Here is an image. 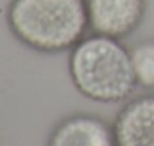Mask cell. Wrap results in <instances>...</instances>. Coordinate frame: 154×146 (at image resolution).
<instances>
[{"label": "cell", "mask_w": 154, "mask_h": 146, "mask_svg": "<svg viewBox=\"0 0 154 146\" xmlns=\"http://www.w3.org/2000/svg\"><path fill=\"white\" fill-rule=\"evenodd\" d=\"M67 69L76 91L97 103H121L138 87L130 49L115 37L87 34L70 49Z\"/></svg>", "instance_id": "cell-1"}, {"label": "cell", "mask_w": 154, "mask_h": 146, "mask_svg": "<svg viewBox=\"0 0 154 146\" xmlns=\"http://www.w3.org/2000/svg\"><path fill=\"white\" fill-rule=\"evenodd\" d=\"M6 22L17 40L42 54L70 51L90 30L85 0H11Z\"/></svg>", "instance_id": "cell-2"}, {"label": "cell", "mask_w": 154, "mask_h": 146, "mask_svg": "<svg viewBox=\"0 0 154 146\" xmlns=\"http://www.w3.org/2000/svg\"><path fill=\"white\" fill-rule=\"evenodd\" d=\"M91 33L124 39L135 33L147 13V0H85Z\"/></svg>", "instance_id": "cell-3"}, {"label": "cell", "mask_w": 154, "mask_h": 146, "mask_svg": "<svg viewBox=\"0 0 154 146\" xmlns=\"http://www.w3.org/2000/svg\"><path fill=\"white\" fill-rule=\"evenodd\" d=\"M47 146H115L114 128L99 115L73 113L52 128Z\"/></svg>", "instance_id": "cell-4"}, {"label": "cell", "mask_w": 154, "mask_h": 146, "mask_svg": "<svg viewBox=\"0 0 154 146\" xmlns=\"http://www.w3.org/2000/svg\"><path fill=\"white\" fill-rule=\"evenodd\" d=\"M115 146H154V94L129 100L117 113Z\"/></svg>", "instance_id": "cell-5"}, {"label": "cell", "mask_w": 154, "mask_h": 146, "mask_svg": "<svg viewBox=\"0 0 154 146\" xmlns=\"http://www.w3.org/2000/svg\"><path fill=\"white\" fill-rule=\"evenodd\" d=\"M136 85L154 91V39H144L130 48Z\"/></svg>", "instance_id": "cell-6"}]
</instances>
